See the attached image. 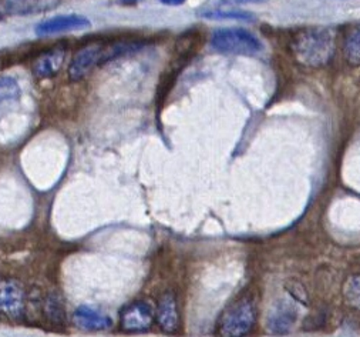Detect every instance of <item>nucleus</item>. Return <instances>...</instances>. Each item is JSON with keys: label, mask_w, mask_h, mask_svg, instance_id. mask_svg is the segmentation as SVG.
Returning a JSON list of instances; mask_svg holds the SVG:
<instances>
[{"label": "nucleus", "mask_w": 360, "mask_h": 337, "mask_svg": "<svg viewBox=\"0 0 360 337\" xmlns=\"http://www.w3.org/2000/svg\"><path fill=\"white\" fill-rule=\"evenodd\" d=\"M293 54L299 63L321 68L335 54V33L330 29L314 27L299 33L293 40Z\"/></svg>", "instance_id": "f257e3e1"}, {"label": "nucleus", "mask_w": 360, "mask_h": 337, "mask_svg": "<svg viewBox=\"0 0 360 337\" xmlns=\"http://www.w3.org/2000/svg\"><path fill=\"white\" fill-rule=\"evenodd\" d=\"M212 47L224 54L255 56L262 50L261 40L250 30L241 27L218 29L211 36Z\"/></svg>", "instance_id": "f03ea898"}, {"label": "nucleus", "mask_w": 360, "mask_h": 337, "mask_svg": "<svg viewBox=\"0 0 360 337\" xmlns=\"http://www.w3.org/2000/svg\"><path fill=\"white\" fill-rule=\"evenodd\" d=\"M257 310L252 302L243 300L232 306L221 321L219 331L224 336H244L255 324Z\"/></svg>", "instance_id": "7ed1b4c3"}, {"label": "nucleus", "mask_w": 360, "mask_h": 337, "mask_svg": "<svg viewBox=\"0 0 360 337\" xmlns=\"http://www.w3.org/2000/svg\"><path fill=\"white\" fill-rule=\"evenodd\" d=\"M104 46L103 42H91L76 51L68 72L70 82H82L97 65H101Z\"/></svg>", "instance_id": "20e7f679"}, {"label": "nucleus", "mask_w": 360, "mask_h": 337, "mask_svg": "<svg viewBox=\"0 0 360 337\" xmlns=\"http://www.w3.org/2000/svg\"><path fill=\"white\" fill-rule=\"evenodd\" d=\"M91 26V22L82 15H58L50 19H46L40 22L34 32L37 36H50L57 33L65 32H75V30H83L89 29Z\"/></svg>", "instance_id": "39448f33"}, {"label": "nucleus", "mask_w": 360, "mask_h": 337, "mask_svg": "<svg viewBox=\"0 0 360 337\" xmlns=\"http://www.w3.org/2000/svg\"><path fill=\"white\" fill-rule=\"evenodd\" d=\"M66 61V47L56 46L39 54L32 65V72L39 79H49L62 71Z\"/></svg>", "instance_id": "423d86ee"}, {"label": "nucleus", "mask_w": 360, "mask_h": 337, "mask_svg": "<svg viewBox=\"0 0 360 337\" xmlns=\"http://www.w3.org/2000/svg\"><path fill=\"white\" fill-rule=\"evenodd\" d=\"M154 320L153 309L143 302H136L130 306H127L122 312V317H120V323H122V329L129 333H137L144 331L151 327Z\"/></svg>", "instance_id": "0eeeda50"}, {"label": "nucleus", "mask_w": 360, "mask_h": 337, "mask_svg": "<svg viewBox=\"0 0 360 337\" xmlns=\"http://www.w3.org/2000/svg\"><path fill=\"white\" fill-rule=\"evenodd\" d=\"M25 292L15 280L0 283V310L11 317H20L25 312Z\"/></svg>", "instance_id": "6e6552de"}, {"label": "nucleus", "mask_w": 360, "mask_h": 337, "mask_svg": "<svg viewBox=\"0 0 360 337\" xmlns=\"http://www.w3.org/2000/svg\"><path fill=\"white\" fill-rule=\"evenodd\" d=\"M62 0H4L2 6L6 15L29 16L56 9Z\"/></svg>", "instance_id": "1a4fd4ad"}, {"label": "nucleus", "mask_w": 360, "mask_h": 337, "mask_svg": "<svg viewBox=\"0 0 360 337\" xmlns=\"http://www.w3.org/2000/svg\"><path fill=\"white\" fill-rule=\"evenodd\" d=\"M73 320L77 327L87 330V331L107 330L112 326V321L108 316H105L91 307H87V306L79 307L73 314Z\"/></svg>", "instance_id": "9d476101"}, {"label": "nucleus", "mask_w": 360, "mask_h": 337, "mask_svg": "<svg viewBox=\"0 0 360 337\" xmlns=\"http://www.w3.org/2000/svg\"><path fill=\"white\" fill-rule=\"evenodd\" d=\"M296 317H297L296 309L292 305L282 302V303L276 305L274 307V310L269 313L268 329H269V331L276 333V334L288 333L290 330V327L295 324Z\"/></svg>", "instance_id": "9b49d317"}, {"label": "nucleus", "mask_w": 360, "mask_h": 337, "mask_svg": "<svg viewBox=\"0 0 360 337\" xmlns=\"http://www.w3.org/2000/svg\"><path fill=\"white\" fill-rule=\"evenodd\" d=\"M157 321L160 327L167 333H172L178 329L179 316H178L176 300L174 295L167 293L165 296L161 298L157 309Z\"/></svg>", "instance_id": "f8f14e48"}, {"label": "nucleus", "mask_w": 360, "mask_h": 337, "mask_svg": "<svg viewBox=\"0 0 360 337\" xmlns=\"http://www.w3.org/2000/svg\"><path fill=\"white\" fill-rule=\"evenodd\" d=\"M201 18L211 20H244V22H255V16L250 12L244 11H224V9H205L201 13Z\"/></svg>", "instance_id": "ddd939ff"}, {"label": "nucleus", "mask_w": 360, "mask_h": 337, "mask_svg": "<svg viewBox=\"0 0 360 337\" xmlns=\"http://www.w3.org/2000/svg\"><path fill=\"white\" fill-rule=\"evenodd\" d=\"M22 94L18 80L12 76L0 78V104L18 102Z\"/></svg>", "instance_id": "4468645a"}, {"label": "nucleus", "mask_w": 360, "mask_h": 337, "mask_svg": "<svg viewBox=\"0 0 360 337\" xmlns=\"http://www.w3.org/2000/svg\"><path fill=\"white\" fill-rule=\"evenodd\" d=\"M345 56L350 65H360V26H357L347 36L345 42Z\"/></svg>", "instance_id": "2eb2a0df"}, {"label": "nucleus", "mask_w": 360, "mask_h": 337, "mask_svg": "<svg viewBox=\"0 0 360 337\" xmlns=\"http://www.w3.org/2000/svg\"><path fill=\"white\" fill-rule=\"evenodd\" d=\"M343 293L346 302L352 307L360 310V273L347 278Z\"/></svg>", "instance_id": "dca6fc26"}, {"label": "nucleus", "mask_w": 360, "mask_h": 337, "mask_svg": "<svg viewBox=\"0 0 360 337\" xmlns=\"http://www.w3.org/2000/svg\"><path fill=\"white\" fill-rule=\"evenodd\" d=\"M46 312L49 319L53 323H63L65 321V309L62 302H60L56 296H50L47 299V305H46Z\"/></svg>", "instance_id": "f3484780"}, {"label": "nucleus", "mask_w": 360, "mask_h": 337, "mask_svg": "<svg viewBox=\"0 0 360 337\" xmlns=\"http://www.w3.org/2000/svg\"><path fill=\"white\" fill-rule=\"evenodd\" d=\"M186 0H161V4L167 6H181Z\"/></svg>", "instance_id": "a211bd4d"}, {"label": "nucleus", "mask_w": 360, "mask_h": 337, "mask_svg": "<svg viewBox=\"0 0 360 337\" xmlns=\"http://www.w3.org/2000/svg\"><path fill=\"white\" fill-rule=\"evenodd\" d=\"M248 2H250V4H252V2H262V0H226V4H235V5H236V4H238V5H239V4H248Z\"/></svg>", "instance_id": "6ab92c4d"}, {"label": "nucleus", "mask_w": 360, "mask_h": 337, "mask_svg": "<svg viewBox=\"0 0 360 337\" xmlns=\"http://www.w3.org/2000/svg\"><path fill=\"white\" fill-rule=\"evenodd\" d=\"M123 5H127V6H133V5H137L139 2H141V0H120Z\"/></svg>", "instance_id": "aec40b11"}]
</instances>
